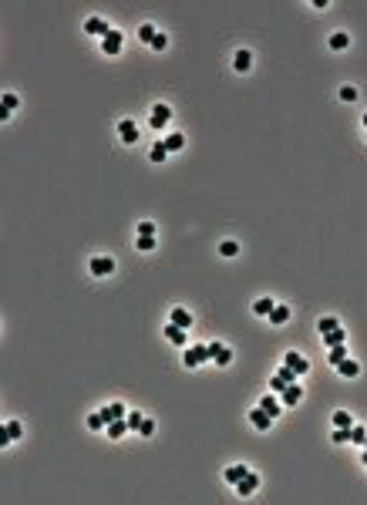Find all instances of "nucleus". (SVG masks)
Returning <instances> with one entry per match:
<instances>
[{"label": "nucleus", "mask_w": 367, "mask_h": 505, "mask_svg": "<svg viewBox=\"0 0 367 505\" xmlns=\"http://www.w3.org/2000/svg\"><path fill=\"white\" fill-rule=\"evenodd\" d=\"M122 44H125V34H122V30H112V34L101 41V51H105L108 57H115L118 51H122Z\"/></svg>", "instance_id": "f257e3e1"}, {"label": "nucleus", "mask_w": 367, "mask_h": 505, "mask_svg": "<svg viewBox=\"0 0 367 505\" xmlns=\"http://www.w3.org/2000/svg\"><path fill=\"white\" fill-rule=\"evenodd\" d=\"M91 273H95V276H112V273H115V259H112V256H95V259H91Z\"/></svg>", "instance_id": "f03ea898"}, {"label": "nucleus", "mask_w": 367, "mask_h": 505, "mask_svg": "<svg viewBox=\"0 0 367 505\" xmlns=\"http://www.w3.org/2000/svg\"><path fill=\"white\" fill-rule=\"evenodd\" d=\"M283 364H286V367H293L297 374H307V371H310V361H307L303 354H297V351H290V354H286V357H283Z\"/></svg>", "instance_id": "7ed1b4c3"}, {"label": "nucleus", "mask_w": 367, "mask_h": 505, "mask_svg": "<svg viewBox=\"0 0 367 505\" xmlns=\"http://www.w3.org/2000/svg\"><path fill=\"white\" fill-rule=\"evenodd\" d=\"M300 397H303V387H297V384H286L280 391V401H283V407H293V404H300Z\"/></svg>", "instance_id": "20e7f679"}, {"label": "nucleus", "mask_w": 367, "mask_h": 505, "mask_svg": "<svg viewBox=\"0 0 367 505\" xmlns=\"http://www.w3.org/2000/svg\"><path fill=\"white\" fill-rule=\"evenodd\" d=\"M85 30H88V34H98L101 41H105V37L112 34V27H108V24H105L101 17H88V20H85Z\"/></svg>", "instance_id": "39448f33"}, {"label": "nucleus", "mask_w": 367, "mask_h": 505, "mask_svg": "<svg viewBox=\"0 0 367 505\" xmlns=\"http://www.w3.org/2000/svg\"><path fill=\"white\" fill-rule=\"evenodd\" d=\"M202 361H212L206 347H189V351H185V367H199Z\"/></svg>", "instance_id": "423d86ee"}, {"label": "nucleus", "mask_w": 367, "mask_h": 505, "mask_svg": "<svg viewBox=\"0 0 367 505\" xmlns=\"http://www.w3.org/2000/svg\"><path fill=\"white\" fill-rule=\"evenodd\" d=\"M169 118H172V108H169V105H155V108H152V118H148V122H152V128H162L165 122H169Z\"/></svg>", "instance_id": "0eeeda50"}, {"label": "nucleus", "mask_w": 367, "mask_h": 505, "mask_svg": "<svg viewBox=\"0 0 367 505\" xmlns=\"http://www.w3.org/2000/svg\"><path fill=\"white\" fill-rule=\"evenodd\" d=\"M125 414H128V411H125V404H122V401H115V404L101 407V418L108 421V424H112V421H118V418H125Z\"/></svg>", "instance_id": "6e6552de"}, {"label": "nucleus", "mask_w": 367, "mask_h": 505, "mask_svg": "<svg viewBox=\"0 0 367 505\" xmlns=\"http://www.w3.org/2000/svg\"><path fill=\"white\" fill-rule=\"evenodd\" d=\"M118 135L125 138V145H135V141H138V128L125 118V122H118Z\"/></svg>", "instance_id": "1a4fd4ad"}, {"label": "nucleus", "mask_w": 367, "mask_h": 505, "mask_svg": "<svg viewBox=\"0 0 367 505\" xmlns=\"http://www.w3.org/2000/svg\"><path fill=\"white\" fill-rule=\"evenodd\" d=\"M249 421H253V428H256V431H266V428H269V421H273V418H269V414L263 411V407H253V411H249Z\"/></svg>", "instance_id": "9d476101"}, {"label": "nucleus", "mask_w": 367, "mask_h": 505, "mask_svg": "<svg viewBox=\"0 0 367 505\" xmlns=\"http://www.w3.org/2000/svg\"><path fill=\"white\" fill-rule=\"evenodd\" d=\"M256 489H259V478H256L253 472H249L246 478H240V482H236V492H240V495H253Z\"/></svg>", "instance_id": "9b49d317"}, {"label": "nucleus", "mask_w": 367, "mask_h": 505, "mask_svg": "<svg viewBox=\"0 0 367 505\" xmlns=\"http://www.w3.org/2000/svg\"><path fill=\"white\" fill-rule=\"evenodd\" d=\"M172 323H179L182 330H189V327H192V313H189L185 307H175L172 310Z\"/></svg>", "instance_id": "f8f14e48"}, {"label": "nucleus", "mask_w": 367, "mask_h": 505, "mask_svg": "<svg viewBox=\"0 0 367 505\" xmlns=\"http://www.w3.org/2000/svg\"><path fill=\"white\" fill-rule=\"evenodd\" d=\"M259 407H263V411H266L269 418H276V414H280V411H283V401H276V397H273V394H266V397H263V401H259Z\"/></svg>", "instance_id": "ddd939ff"}, {"label": "nucleus", "mask_w": 367, "mask_h": 505, "mask_svg": "<svg viewBox=\"0 0 367 505\" xmlns=\"http://www.w3.org/2000/svg\"><path fill=\"white\" fill-rule=\"evenodd\" d=\"M233 68H236V71H249V68H253V54H249V51H236Z\"/></svg>", "instance_id": "4468645a"}, {"label": "nucleus", "mask_w": 367, "mask_h": 505, "mask_svg": "<svg viewBox=\"0 0 367 505\" xmlns=\"http://www.w3.org/2000/svg\"><path fill=\"white\" fill-rule=\"evenodd\" d=\"M273 307H276V303H273L269 296H259V300L253 303V313H256V317H269V313H273Z\"/></svg>", "instance_id": "2eb2a0df"}, {"label": "nucleus", "mask_w": 367, "mask_h": 505, "mask_svg": "<svg viewBox=\"0 0 367 505\" xmlns=\"http://www.w3.org/2000/svg\"><path fill=\"white\" fill-rule=\"evenodd\" d=\"M105 431H108V438H125V431H131V428H128V421H125V418H118V421H112Z\"/></svg>", "instance_id": "dca6fc26"}, {"label": "nucleus", "mask_w": 367, "mask_h": 505, "mask_svg": "<svg viewBox=\"0 0 367 505\" xmlns=\"http://www.w3.org/2000/svg\"><path fill=\"white\" fill-rule=\"evenodd\" d=\"M165 337H169L172 344H179V347H185V330L179 327V323H169V327H165Z\"/></svg>", "instance_id": "f3484780"}, {"label": "nucleus", "mask_w": 367, "mask_h": 505, "mask_svg": "<svg viewBox=\"0 0 367 505\" xmlns=\"http://www.w3.org/2000/svg\"><path fill=\"white\" fill-rule=\"evenodd\" d=\"M337 371L344 374V378H357V374H361V364H357V361H347V357H344V361L337 364Z\"/></svg>", "instance_id": "a211bd4d"}, {"label": "nucleus", "mask_w": 367, "mask_h": 505, "mask_svg": "<svg viewBox=\"0 0 367 505\" xmlns=\"http://www.w3.org/2000/svg\"><path fill=\"white\" fill-rule=\"evenodd\" d=\"M246 475H249V468H246V465H233V468H226V482H229V485H236V482H240V478H246Z\"/></svg>", "instance_id": "6ab92c4d"}, {"label": "nucleus", "mask_w": 367, "mask_h": 505, "mask_svg": "<svg viewBox=\"0 0 367 505\" xmlns=\"http://www.w3.org/2000/svg\"><path fill=\"white\" fill-rule=\"evenodd\" d=\"M286 320H290V307H280V303H276V307H273V313H269V323H276V327H280V323H286Z\"/></svg>", "instance_id": "aec40b11"}, {"label": "nucleus", "mask_w": 367, "mask_h": 505, "mask_svg": "<svg viewBox=\"0 0 367 505\" xmlns=\"http://www.w3.org/2000/svg\"><path fill=\"white\" fill-rule=\"evenodd\" d=\"M3 435L10 438V441H20V435H24V428H20V421H7V424H3Z\"/></svg>", "instance_id": "412c9836"}, {"label": "nucleus", "mask_w": 367, "mask_h": 505, "mask_svg": "<svg viewBox=\"0 0 367 505\" xmlns=\"http://www.w3.org/2000/svg\"><path fill=\"white\" fill-rule=\"evenodd\" d=\"M14 108H17V95H14V91H7V95H3V108H0V118H10V112H14Z\"/></svg>", "instance_id": "4be33fe9"}, {"label": "nucleus", "mask_w": 367, "mask_h": 505, "mask_svg": "<svg viewBox=\"0 0 367 505\" xmlns=\"http://www.w3.org/2000/svg\"><path fill=\"white\" fill-rule=\"evenodd\" d=\"M162 145H165V152H179V148H182V145H185V138H182V135H179V131H175V135H169V138L162 141Z\"/></svg>", "instance_id": "5701e85b"}, {"label": "nucleus", "mask_w": 367, "mask_h": 505, "mask_svg": "<svg viewBox=\"0 0 367 505\" xmlns=\"http://www.w3.org/2000/svg\"><path fill=\"white\" fill-rule=\"evenodd\" d=\"M135 250H138V252H152V250H155V236H138V239H135Z\"/></svg>", "instance_id": "b1692460"}, {"label": "nucleus", "mask_w": 367, "mask_h": 505, "mask_svg": "<svg viewBox=\"0 0 367 505\" xmlns=\"http://www.w3.org/2000/svg\"><path fill=\"white\" fill-rule=\"evenodd\" d=\"M347 44H351V37H347V34H344V30H337V34H334V37H330V47H334V51H344V47H347Z\"/></svg>", "instance_id": "393cba45"}, {"label": "nucleus", "mask_w": 367, "mask_h": 505, "mask_svg": "<svg viewBox=\"0 0 367 505\" xmlns=\"http://www.w3.org/2000/svg\"><path fill=\"white\" fill-rule=\"evenodd\" d=\"M337 327H340L337 317H324V320L317 323V330H320V334H330V330H337Z\"/></svg>", "instance_id": "a878e982"}, {"label": "nucleus", "mask_w": 367, "mask_h": 505, "mask_svg": "<svg viewBox=\"0 0 367 505\" xmlns=\"http://www.w3.org/2000/svg\"><path fill=\"white\" fill-rule=\"evenodd\" d=\"M125 421H128V428H131V431H138V428H141V421H145V414H141V411H128V414H125Z\"/></svg>", "instance_id": "bb28decb"}, {"label": "nucleus", "mask_w": 367, "mask_h": 505, "mask_svg": "<svg viewBox=\"0 0 367 505\" xmlns=\"http://www.w3.org/2000/svg\"><path fill=\"white\" fill-rule=\"evenodd\" d=\"M334 428H354V418L347 414V411H337V414H334Z\"/></svg>", "instance_id": "cd10ccee"}, {"label": "nucleus", "mask_w": 367, "mask_h": 505, "mask_svg": "<svg viewBox=\"0 0 367 505\" xmlns=\"http://www.w3.org/2000/svg\"><path fill=\"white\" fill-rule=\"evenodd\" d=\"M88 428H91V431H105V428H108V421L101 418V411H98V414H91V418H88Z\"/></svg>", "instance_id": "c85d7f7f"}, {"label": "nucleus", "mask_w": 367, "mask_h": 505, "mask_svg": "<svg viewBox=\"0 0 367 505\" xmlns=\"http://www.w3.org/2000/svg\"><path fill=\"white\" fill-rule=\"evenodd\" d=\"M344 357H347V347H344V344H337V347H330V364H334V367H337L340 361H344Z\"/></svg>", "instance_id": "c756f323"}, {"label": "nucleus", "mask_w": 367, "mask_h": 505, "mask_svg": "<svg viewBox=\"0 0 367 505\" xmlns=\"http://www.w3.org/2000/svg\"><path fill=\"white\" fill-rule=\"evenodd\" d=\"M324 340H327V347H337V344H344V330H330V334H324Z\"/></svg>", "instance_id": "7c9ffc66"}, {"label": "nucleus", "mask_w": 367, "mask_h": 505, "mask_svg": "<svg viewBox=\"0 0 367 505\" xmlns=\"http://www.w3.org/2000/svg\"><path fill=\"white\" fill-rule=\"evenodd\" d=\"M330 441H337V445H344V441H351V428H334V435H330Z\"/></svg>", "instance_id": "2f4dec72"}, {"label": "nucleus", "mask_w": 367, "mask_h": 505, "mask_svg": "<svg viewBox=\"0 0 367 505\" xmlns=\"http://www.w3.org/2000/svg\"><path fill=\"white\" fill-rule=\"evenodd\" d=\"M155 34H158V30L152 27V24H145V27L138 30V37H141V41H145V44H152V41H155Z\"/></svg>", "instance_id": "473e14b6"}, {"label": "nucleus", "mask_w": 367, "mask_h": 505, "mask_svg": "<svg viewBox=\"0 0 367 505\" xmlns=\"http://www.w3.org/2000/svg\"><path fill=\"white\" fill-rule=\"evenodd\" d=\"M165 155H169V152H165V145L155 141V145H152V162H165Z\"/></svg>", "instance_id": "72a5a7b5"}, {"label": "nucleus", "mask_w": 367, "mask_h": 505, "mask_svg": "<svg viewBox=\"0 0 367 505\" xmlns=\"http://www.w3.org/2000/svg\"><path fill=\"white\" fill-rule=\"evenodd\" d=\"M236 252H240V246H236V243H223V246H219V256H226V259H233Z\"/></svg>", "instance_id": "f704fd0d"}, {"label": "nucleus", "mask_w": 367, "mask_h": 505, "mask_svg": "<svg viewBox=\"0 0 367 505\" xmlns=\"http://www.w3.org/2000/svg\"><path fill=\"white\" fill-rule=\"evenodd\" d=\"M212 361H216V364H219V367H226L229 361H233V351H229V347H223V351L216 354V357H212Z\"/></svg>", "instance_id": "c9c22d12"}, {"label": "nucleus", "mask_w": 367, "mask_h": 505, "mask_svg": "<svg viewBox=\"0 0 367 505\" xmlns=\"http://www.w3.org/2000/svg\"><path fill=\"white\" fill-rule=\"evenodd\" d=\"M351 441H357V445H364V441H367V431L361 428V424H354V428H351Z\"/></svg>", "instance_id": "e433bc0d"}, {"label": "nucleus", "mask_w": 367, "mask_h": 505, "mask_svg": "<svg viewBox=\"0 0 367 505\" xmlns=\"http://www.w3.org/2000/svg\"><path fill=\"white\" fill-rule=\"evenodd\" d=\"M276 374H280V378L286 380V384H293V380H297V371H293V367H286V364H283L280 371H276Z\"/></svg>", "instance_id": "4c0bfd02"}, {"label": "nucleus", "mask_w": 367, "mask_h": 505, "mask_svg": "<svg viewBox=\"0 0 367 505\" xmlns=\"http://www.w3.org/2000/svg\"><path fill=\"white\" fill-rule=\"evenodd\" d=\"M283 387H286V380H283L280 374H273V378H269V391H276V394H280Z\"/></svg>", "instance_id": "58836bf2"}, {"label": "nucleus", "mask_w": 367, "mask_h": 505, "mask_svg": "<svg viewBox=\"0 0 367 505\" xmlns=\"http://www.w3.org/2000/svg\"><path fill=\"white\" fill-rule=\"evenodd\" d=\"M152 431H155V421H152V418H145V421H141V428H138V435H145V438H148Z\"/></svg>", "instance_id": "ea45409f"}, {"label": "nucleus", "mask_w": 367, "mask_h": 505, "mask_svg": "<svg viewBox=\"0 0 367 505\" xmlns=\"http://www.w3.org/2000/svg\"><path fill=\"white\" fill-rule=\"evenodd\" d=\"M340 98H344V101H357V88H351V84L340 88Z\"/></svg>", "instance_id": "a19ab883"}, {"label": "nucleus", "mask_w": 367, "mask_h": 505, "mask_svg": "<svg viewBox=\"0 0 367 505\" xmlns=\"http://www.w3.org/2000/svg\"><path fill=\"white\" fill-rule=\"evenodd\" d=\"M152 47H155V51H165V47H169V37H165V34H155Z\"/></svg>", "instance_id": "79ce46f5"}, {"label": "nucleus", "mask_w": 367, "mask_h": 505, "mask_svg": "<svg viewBox=\"0 0 367 505\" xmlns=\"http://www.w3.org/2000/svg\"><path fill=\"white\" fill-rule=\"evenodd\" d=\"M138 236H155V226H152V223H138Z\"/></svg>", "instance_id": "37998d69"}, {"label": "nucleus", "mask_w": 367, "mask_h": 505, "mask_svg": "<svg viewBox=\"0 0 367 505\" xmlns=\"http://www.w3.org/2000/svg\"><path fill=\"white\" fill-rule=\"evenodd\" d=\"M361 122H364V128H367V115H364V118H361Z\"/></svg>", "instance_id": "c03bdc74"}, {"label": "nucleus", "mask_w": 367, "mask_h": 505, "mask_svg": "<svg viewBox=\"0 0 367 505\" xmlns=\"http://www.w3.org/2000/svg\"><path fill=\"white\" fill-rule=\"evenodd\" d=\"M364 465H367V448H364Z\"/></svg>", "instance_id": "a18cd8bd"}, {"label": "nucleus", "mask_w": 367, "mask_h": 505, "mask_svg": "<svg viewBox=\"0 0 367 505\" xmlns=\"http://www.w3.org/2000/svg\"><path fill=\"white\" fill-rule=\"evenodd\" d=\"M364 448H367V441H364Z\"/></svg>", "instance_id": "49530a36"}]
</instances>
